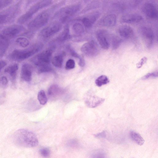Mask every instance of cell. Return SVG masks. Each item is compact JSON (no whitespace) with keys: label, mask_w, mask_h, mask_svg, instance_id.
<instances>
[{"label":"cell","mask_w":158,"mask_h":158,"mask_svg":"<svg viewBox=\"0 0 158 158\" xmlns=\"http://www.w3.org/2000/svg\"><path fill=\"white\" fill-rule=\"evenodd\" d=\"M147 60V58L146 57L144 56L136 64L137 68L138 69L141 68L143 65L146 62Z\"/></svg>","instance_id":"cell-37"},{"label":"cell","mask_w":158,"mask_h":158,"mask_svg":"<svg viewBox=\"0 0 158 158\" xmlns=\"http://www.w3.org/2000/svg\"><path fill=\"white\" fill-rule=\"evenodd\" d=\"M80 7L79 4L68 6L60 10L56 13V16L58 17L61 22H64L78 12Z\"/></svg>","instance_id":"cell-5"},{"label":"cell","mask_w":158,"mask_h":158,"mask_svg":"<svg viewBox=\"0 0 158 158\" xmlns=\"http://www.w3.org/2000/svg\"><path fill=\"white\" fill-rule=\"evenodd\" d=\"M16 7H13L0 12V24L9 22L15 18L18 11Z\"/></svg>","instance_id":"cell-12"},{"label":"cell","mask_w":158,"mask_h":158,"mask_svg":"<svg viewBox=\"0 0 158 158\" xmlns=\"http://www.w3.org/2000/svg\"><path fill=\"white\" fill-rule=\"evenodd\" d=\"M16 42L20 46L23 48L27 47L30 43L27 39L23 37L18 38L16 40Z\"/></svg>","instance_id":"cell-28"},{"label":"cell","mask_w":158,"mask_h":158,"mask_svg":"<svg viewBox=\"0 0 158 158\" xmlns=\"http://www.w3.org/2000/svg\"><path fill=\"white\" fill-rule=\"evenodd\" d=\"M157 77L158 72H154L147 74L142 78V79L143 80H146L151 78L156 77Z\"/></svg>","instance_id":"cell-34"},{"label":"cell","mask_w":158,"mask_h":158,"mask_svg":"<svg viewBox=\"0 0 158 158\" xmlns=\"http://www.w3.org/2000/svg\"><path fill=\"white\" fill-rule=\"evenodd\" d=\"M123 41L120 37L115 35L110 36V42L113 49H117Z\"/></svg>","instance_id":"cell-25"},{"label":"cell","mask_w":158,"mask_h":158,"mask_svg":"<svg viewBox=\"0 0 158 158\" xmlns=\"http://www.w3.org/2000/svg\"><path fill=\"white\" fill-rule=\"evenodd\" d=\"M12 2L11 0H0V9L7 6Z\"/></svg>","instance_id":"cell-35"},{"label":"cell","mask_w":158,"mask_h":158,"mask_svg":"<svg viewBox=\"0 0 158 158\" xmlns=\"http://www.w3.org/2000/svg\"><path fill=\"white\" fill-rule=\"evenodd\" d=\"M99 15V13L98 12H95L87 17L83 18L82 19L83 24L87 28L91 27L98 18Z\"/></svg>","instance_id":"cell-18"},{"label":"cell","mask_w":158,"mask_h":158,"mask_svg":"<svg viewBox=\"0 0 158 158\" xmlns=\"http://www.w3.org/2000/svg\"><path fill=\"white\" fill-rule=\"evenodd\" d=\"M109 80L107 77L105 75H102L99 77L95 81V83L99 87L108 83Z\"/></svg>","instance_id":"cell-27"},{"label":"cell","mask_w":158,"mask_h":158,"mask_svg":"<svg viewBox=\"0 0 158 158\" xmlns=\"http://www.w3.org/2000/svg\"><path fill=\"white\" fill-rule=\"evenodd\" d=\"M143 8L144 13L149 18L152 19L157 18V9L152 3L149 2L146 3L144 5Z\"/></svg>","instance_id":"cell-14"},{"label":"cell","mask_w":158,"mask_h":158,"mask_svg":"<svg viewBox=\"0 0 158 158\" xmlns=\"http://www.w3.org/2000/svg\"><path fill=\"white\" fill-rule=\"evenodd\" d=\"M9 44V40L0 35V56H2L7 50Z\"/></svg>","instance_id":"cell-21"},{"label":"cell","mask_w":158,"mask_h":158,"mask_svg":"<svg viewBox=\"0 0 158 158\" xmlns=\"http://www.w3.org/2000/svg\"><path fill=\"white\" fill-rule=\"evenodd\" d=\"M8 83L7 78L5 76H2L0 78V83L2 85H5Z\"/></svg>","instance_id":"cell-39"},{"label":"cell","mask_w":158,"mask_h":158,"mask_svg":"<svg viewBox=\"0 0 158 158\" xmlns=\"http://www.w3.org/2000/svg\"><path fill=\"white\" fill-rule=\"evenodd\" d=\"M130 135L131 139L139 145L141 146L144 144L145 140L139 134L134 131H131Z\"/></svg>","instance_id":"cell-22"},{"label":"cell","mask_w":158,"mask_h":158,"mask_svg":"<svg viewBox=\"0 0 158 158\" xmlns=\"http://www.w3.org/2000/svg\"><path fill=\"white\" fill-rule=\"evenodd\" d=\"M32 72V66L27 63L23 64L22 67L21 72V77L24 81H30L31 79Z\"/></svg>","instance_id":"cell-15"},{"label":"cell","mask_w":158,"mask_h":158,"mask_svg":"<svg viewBox=\"0 0 158 158\" xmlns=\"http://www.w3.org/2000/svg\"><path fill=\"white\" fill-rule=\"evenodd\" d=\"M96 37L102 48L107 50L110 44V36L108 32L104 29L99 30L96 33Z\"/></svg>","instance_id":"cell-8"},{"label":"cell","mask_w":158,"mask_h":158,"mask_svg":"<svg viewBox=\"0 0 158 158\" xmlns=\"http://www.w3.org/2000/svg\"><path fill=\"white\" fill-rule=\"evenodd\" d=\"M6 63L4 60H0V72L2 69L6 65Z\"/></svg>","instance_id":"cell-40"},{"label":"cell","mask_w":158,"mask_h":158,"mask_svg":"<svg viewBox=\"0 0 158 158\" xmlns=\"http://www.w3.org/2000/svg\"><path fill=\"white\" fill-rule=\"evenodd\" d=\"M141 35L143 41L148 47H150L152 44L154 35L152 30L149 27H145L140 29Z\"/></svg>","instance_id":"cell-10"},{"label":"cell","mask_w":158,"mask_h":158,"mask_svg":"<svg viewBox=\"0 0 158 158\" xmlns=\"http://www.w3.org/2000/svg\"><path fill=\"white\" fill-rule=\"evenodd\" d=\"M69 29L68 26H66L62 33L58 36L57 40L60 42H63L69 39L70 37Z\"/></svg>","instance_id":"cell-24"},{"label":"cell","mask_w":158,"mask_h":158,"mask_svg":"<svg viewBox=\"0 0 158 158\" xmlns=\"http://www.w3.org/2000/svg\"><path fill=\"white\" fill-rule=\"evenodd\" d=\"M104 100L103 98L90 94L87 95L85 100V102L88 107L94 108L102 103Z\"/></svg>","instance_id":"cell-13"},{"label":"cell","mask_w":158,"mask_h":158,"mask_svg":"<svg viewBox=\"0 0 158 158\" xmlns=\"http://www.w3.org/2000/svg\"><path fill=\"white\" fill-rule=\"evenodd\" d=\"M118 32L121 37L127 39L132 37L134 34L132 28L127 25L121 26L118 28Z\"/></svg>","instance_id":"cell-17"},{"label":"cell","mask_w":158,"mask_h":158,"mask_svg":"<svg viewBox=\"0 0 158 158\" xmlns=\"http://www.w3.org/2000/svg\"><path fill=\"white\" fill-rule=\"evenodd\" d=\"M116 22V16L114 14L108 15L103 17L100 22L101 25L107 27L114 26Z\"/></svg>","instance_id":"cell-19"},{"label":"cell","mask_w":158,"mask_h":158,"mask_svg":"<svg viewBox=\"0 0 158 158\" xmlns=\"http://www.w3.org/2000/svg\"><path fill=\"white\" fill-rule=\"evenodd\" d=\"M52 52L51 49H48L38 54L32 59V62L38 67L39 72H48L51 70L49 64Z\"/></svg>","instance_id":"cell-3"},{"label":"cell","mask_w":158,"mask_h":158,"mask_svg":"<svg viewBox=\"0 0 158 158\" xmlns=\"http://www.w3.org/2000/svg\"><path fill=\"white\" fill-rule=\"evenodd\" d=\"M73 29L75 33L77 34H81L84 31L83 26L79 23L74 24L73 27Z\"/></svg>","instance_id":"cell-30"},{"label":"cell","mask_w":158,"mask_h":158,"mask_svg":"<svg viewBox=\"0 0 158 158\" xmlns=\"http://www.w3.org/2000/svg\"><path fill=\"white\" fill-rule=\"evenodd\" d=\"M67 144V145L70 147L75 148L78 146L79 143L78 141L76 139H72L68 141Z\"/></svg>","instance_id":"cell-33"},{"label":"cell","mask_w":158,"mask_h":158,"mask_svg":"<svg viewBox=\"0 0 158 158\" xmlns=\"http://www.w3.org/2000/svg\"><path fill=\"white\" fill-rule=\"evenodd\" d=\"M39 153L42 157L47 158L50 155V151L48 148H43L40 150Z\"/></svg>","instance_id":"cell-31"},{"label":"cell","mask_w":158,"mask_h":158,"mask_svg":"<svg viewBox=\"0 0 158 158\" xmlns=\"http://www.w3.org/2000/svg\"><path fill=\"white\" fill-rule=\"evenodd\" d=\"M43 44L40 43L35 44L24 49L15 50L10 53L9 57L15 61H22L36 53L43 48Z\"/></svg>","instance_id":"cell-2"},{"label":"cell","mask_w":158,"mask_h":158,"mask_svg":"<svg viewBox=\"0 0 158 158\" xmlns=\"http://www.w3.org/2000/svg\"><path fill=\"white\" fill-rule=\"evenodd\" d=\"M38 99L40 104L41 105H44L47 103V98L43 90H41L39 92L38 94Z\"/></svg>","instance_id":"cell-29"},{"label":"cell","mask_w":158,"mask_h":158,"mask_svg":"<svg viewBox=\"0 0 158 158\" xmlns=\"http://www.w3.org/2000/svg\"><path fill=\"white\" fill-rule=\"evenodd\" d=\"M64 54V53H62L53 57L52 60V62L54 66L57 68L62 67Z\"/></svg>","instance_id":"cell-23"},{"label":"cell","mask_w":158,"mask_h":158,"mask_svg":"<svg viewBox=\"0 0 158 158\" xmlns=\"http://www.w3.org/2000/svg\"><path fill=\"white\" fill-rule=\"evenodd\" d=\"M61 89L56 85H53L50 86L48 90V94L51 96H55L60 93Z\"/></svg>","instance_id":"cell-26"},{"label":"cell","mask_w":158,"mask_h":158,"mask_svg":"<svg viewBox=\"0 0 158 158\" xmlns=\"http://www.w3.org/2000/svg\"><path fill=\"white\" fill-rule=\"evenodd\" d=\"M81 50L86 55L89 57L96 56L99 52V48L97 44L94 40H91L84 44Z\"/></svg>","instance_id":"cell-9"},{"label":"cell","mask_w":158,"mask_h":158,"mask_svg":"<svg viewBox=\"0 0 158 158\" xmlns=\"http://www.w3.org/2000/svg\"><path fill=\"white\" fill-rule=\"evenodd\" d=\"M68 48L71 55L73 56L74 57L78 58L79 60L82 57L76 53L72 48L70 47V46L68 47Z\"/></svg>","instance_id":"cell-36"},{"label":"cell","mask_w":158,"mask_h":158,"mask_svg":"<svg viewBox=\"0 0 158 158\" xmlns=\"http://www.w3.org/2000/svg\"><path fill=\"white\" fill-rule=\"evenodd\" d=\"M19 68L18 64H14L9 65L5 68L4 72L9 73L10 76L11 80L14 82L15 80L16 73Z\"/></svg>","instance_id":"cell-20"},{"label":"cell","mask_w":158,"mask_h":158,"mask_svg":"<svg viewBox=\"0 0 158 158\" xmlns=\"http://www.w3.org/2000/svg\"><path fill=\"white\" fill-rule=\"evenodd\" d=\"M24 29V27L20 25H13L6 28L0 33V35L10 40L16 36Z\"/></svg>","instance_id":"cell-7"},{"label":"cell","mask_w":158,"mask_h":158,"mask_svg":"<svg viewBox=\"0 0 158 158\" xmlns=\"http://www.w3.org/2000/svg\"><path fill=\"white\" fill-rule=\"evenodd\" d=\"M52 3V1L50 0L40 1L36 2L32 5L25 13L18 18V23L20 24L25 23L39 10Z\"/></svg>","instance_id":"cell-4"},{"label":"cell","mask_w":158,"mask_h":158,"mask_svg":"<svg viewBox=\"0 0 158 158\" xmlns=\"http://www.w3.org/2000/svg\"><path fill=\"white\" fill-rule=\"evenodd\" d=\"M49 14L46 12H43L39 14L28 24L30 29H36L40 28L48 22Z\"/></svg>","instance_id":"cell-6"},{"label":"cell","mask_w":158,"mask_h":158,"mask_svg":"<svg viewBox=\"0 0 158 158\" xmlns=\"http://www.w3.org/2000/svg\"><path fill=\"white\" fill-rule=\"evenodd\" d=\"M143 19L139 15L135 14H127L123 15L121 18V21L127 23H134L140 22Z\"/></svg>","instance_id":"cell-16"},{"label":"cell","mask_w":158,"mask_h":158,"mask_svg":"<svg viewBox=\"0 0 158 158\" xmlns=\"http://www.w3.org/2000/svg\"><path fill=\"white\" fill-rule=\"evenodd\" d=\"M75 66V62L72 59H69L66 62L65 65V69L69 70L73 69Z\"/></svg>","instance_id":"cell-32"},{"label":"cell","mask_w":158,"mask_h":158,"mask_svg":"<svg viewBox=\"0 0 158 158\" xmlns=\"http://www.w3.org/2000/svg\"><path fill=\"white\" fill-rule=\"evenodd\" d=\"M107 135V133L106 131H103L100 133L96 134L95 135L96 138H105Z\"/></svg>","instance_id":"cell-38"},{"label":"cell","mask_w":158,"mask_h":158,"mask_svg":"<svg viewBox=\"0 0 158 158\" xmlns=\"http://www.w3.org/2000/svg\"><path fill=\"white\" fill-rule=\"evenodd\" d=\"M13 140L15 144L23 148H33L38 144L35 135L32 132L24 129H19L15 132Z\"/></svg>","instance_id":"cell-1"},{"label":"cell","mask_w":158,"mask_h":158,"mask_svg":"<svg viewBox=\"0 0 158 158\" xmlns=\"http://www.w3.org/2000/svg\"><path fill=\"white\" fill-rule=\"evenodd\" d=\"M61 28V24L56 22L44 28L40 32V34L44 38H48L59 31Z\"/></svg>","instance_id":"cell-11"}]
</instances>
